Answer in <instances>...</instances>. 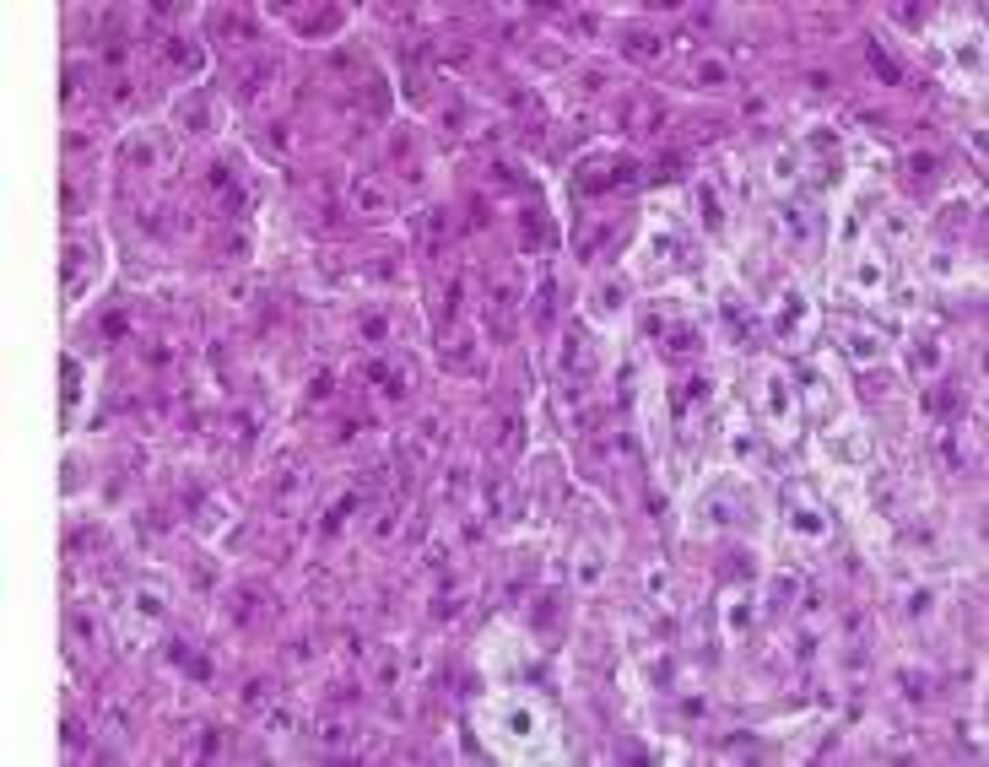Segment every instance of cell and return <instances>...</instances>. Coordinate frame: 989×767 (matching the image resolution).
I'll return each mask as SVG.
<instances>
[{
    "instance_id": "cell-24",
    "label": "cell",
    "mask_w": 989,
    "mask_h": 767,
    "mask_svg": "<svg viewBox=\"0 0 989 767\" xmlns=\"http://www.w3.org/2000/svg\"><path fill=\"white\" fill-rule=\"evenodd\" d=\"M693 77H698V87H725V81H730V65H725V60H698Z\"/></svg>"
},
{
    "instance_id": "cell-22",
    "label": "cell",
    "mask_w": 989,
    "mask_h": 767,
    "mask_svg": "<svg viewBox=\"0 0 989 767\" xmlns=\"http://www.w3.org/2000/svg\"><path fill=\"white\" fill-rule=\"evenodd\" d=\"M352 195H357V205H363L369 216H384V211H390V190H384L379 179H357V190H352Z\"/></svg>"
},
{
    "instance_id": "cell-9",
    "label": "cell",
    "mask_w": 989,
    "mask_h": 767,
    "mask_svg": "<svg viewBox=\"0 0 989 767\" xmlns=\"http://www.w3.org/2000/svg\"><path fill=\"white\" fill-rule=\"evenodd\" d=\"M823 454H827V460H838V465H866V460H870L866 422H855V416L827 422V427H823Z\"/></svg>"
},
{
    "instance_id": "cell-18",
    "label": "cell",
    "mask_w": 989,
    "mask_h": 767,
    "mask_svg": "<svg viewBox=\"0 0 989 767\" xmlns=\"http://www.w3.org/2000/svg\"><path fill=\"white\" fill-rule=\"evenodd\" d=\"M693 195H698V222L708 233H725V201H719V190H714V179H698L693 184Z\"/></svg>"
},
{
    "instance_id": "cell-16",
    "label": "cell",
    "mask_w": 989,
    "mask_h": 767,
    "mask_svg": "<svg viewBox=\"0 0 989 767\" xmlns=\"http://www.w3.org/2000/svg\"><path fill=\"white\" fill-rule=\"evenodd\" d=\"M60 379H65V427L82 422V405H87V363L77 352L60 357Z\"/></svg>"
},
{
    "instance_id": "cell-6",
    "label": "cell",
    "mask_w": 989,
    "mask_h": 767,
    "mask_svg": "<svg viewBox=\"0 0 989 767\" xmlns=\"http://www.w3.org/2000/svg\"><path fill=\"white\" fill-rule=\"evenodd\" d=\"M774 335H779L784 346H806L811 341V330H817V303H811V292L806 286H784L779 297H774Z\"/></svg>"
},
{
    "instance_id": "cell-26",
    "label": "cell",
    "mask_w": 989,
    "mask_h": 767,
    "mask_svg": "<svg viewBox=\"0 0 989 767\" xmlns=\"http://www.w3.org/2000/svg\"><path fill=\"white\" fill-rule=\"evenodd\" d=\"M930 610H936V589H914V595H908V616H914V622L930 616Z\"/></svg>"
},
{
    "instance_id": "cell-12",
    "label": "cell",
    "mask_w": 989,
    "mask_h": 767,
    "mask_svg": "<svg viewBox=\"0 0 989 767\" xmlns=\"http://www.w3.org/2000/svg\"><path fill=\"white\" fill-rule=\"evenodd\" d=\"M951 49V77H957V87H973L979 92V81H985V39L979 33H957V39H947Z\"/></svg>"
},
{
    "instance_id": "cell-2",
    "label": "cell",
    "mask_w": 989,
    "mask_h": 767,
    "mask_svg": "<svg viewBox=\"0 0 989 767\" xmlns=\"http://www.w3.org/2000/svg\"><path fill=\"white\" fill-rule=\"evenodd\" d=\"M751 405H757V422L774 433V438H795L800 427V390H795V373H784L779 363H763L751 373Z\"/></svg>"
},
{
    "instance_id": "cell-4",
    "label": "cell",
    "mask_w": 989,
    "mask_h": 767,
    "mask_svg": "<svg viewBox=\"0 0 989 767\" xmlns=\"http://www.w3.org/2000/svg\"><path fill=\"white\" fill-rule=\"evenodd\" d=\"M168 622V584L163 578H141L120 606V633L130 648H141L147 638H158V627Z\"/></svg>"
},
{
    "instance_id": "cell-1",
    "label": "cell",
    "mask_w": 989,
    "mask_h": 767,
    "mask_svg": "<svg viewBox=\"0 0 989 767\" xmlns=\"http://www.w3.org/2000/svg\"><path fill=\"white\" fill-rule=\"evenodd\" d=\"M476 725L487 735L497 757L508 763H541V757H557V714L541 703V697H525V692H503L493 703H482Z\"/></svg>"
},
{
    "instance_id": "cell-25",
    "label": "cell",
    "mask_w": 989,
    "mask_h": 767,
    "mask_svg": "<svg viewBox=\"0 0 989 767\" xmlns=\"http://www.w3.org/2000/svg\"><path fill=\"white\" fill-rule=\"evenodd\" d=\"M201 529H206V535H222V529H228V497H211V508H206V519H201Z\"/></svg>"
},
{
    "instance_id": "cell-10",
    "label": "cell",
    "mask_w": 989,
    "mask_h": 767,
    "mask_svg": "<svg viewBox=\"0 0 989 767\" xmlns=\"http://www.w3.org/2000/svg\"><path fill=\"white\" fill-rule=\"evenodd\" d=\"M757 616H763V595H757V589H730V595L719 601V633H725V644H746L751 627H757Z\"/></svg>"
},
{
    "instance_id": "cell-14",
    "label": "cell",
    "mask_w": 989,
    "mask_h": 767,
    "mask_svg": "<svg viewBox=\"0 0 989 767\" xmlns=\"http://www.w3.org/2000/svg\"><path fill=\"white\" fill-rule=\"evenodd\" d=\"M557 363H563V373H568L574 384L589 373V367H595V341H589V330H584V324L563 330V352H557Z\"/></svg>"
},
{
    "instance_id": "cell-15",
    "label": "cell",
    "mask_w": 989,
    "mask_h": 767,
    "mask_svg": "<svg viewBox=\"0 0 989 767\" xmlns=\"http://www.w3.org/2000/svg\"><path fill=\"white\" fill-rule=\"evenodd\" d=\"M725 448H730V460H736L741 471H757L763 454H768V448H763V433H757L751 422H730V427H725Z\"/></svg>"
},
{
    "instance_id": "cell-5",
    "label": "cell",
    "mask_w": 989,
    "mask_h": 767,
    "mask_svg": "<svg viewBox=\"0 0 989 767\" xmlns=\"http://www.w3.org/2000/svg\"><path fill=\"white\" fill-rule=\"evenodd\" d=\"M784 529H789L800 546L823 552L827 541H832V514H827L806 486H789V492H784Z\"/></svg>"
},
{
    "instance_id": "cell-20",
    "label": "cell",
    "mask_w": 989,
    "mask_h": 767,
    "mask_svg": "<svg viewBox=\"0 0 989 767\" xmlns=\"http://www.w3.org/2000/svg\"><path fill=\"white\" fill-rule=\"evenodd\" d=\"M168 54L179 60V71H184V77H190V81H195V77H201V71H206V49H201V43H195V39H168Z\"/></svg>"
},
{
    "instance_id": "cell-13",
    "label": "cell",
    "mask_w": 989,
    "mask_h": 767,
    "mask_svg": "<svg viewBox=\"0 0 989 767\" xmlns=\"http://www.w3.org/2000/svg\"><path fill=\"white\" fill-rule=\"evenodd\" d=\"M606 567H612V546H606V535H584V541L574 546V578H578V589H601Z\"/></svg>"
},
{
    "instance_id": "cell-7",
    "label": "cell",
    "mask_w": 989,
    "mask_h": 767,
    "mask_svg": "<svg viewBox=\"0 0 989 767\" xmlns=\"http://www.w3.org/2000/svg\"><path fill=\"white\" fill-rule=\"evenodd\" d=\"M633 179H638V162L617 158V152H601V158H589L574 168V195L578 201H595V195H612V190L633 184Z\"/></svg>"
},
{
    "instance_id": "cell-8",
    "label": "cell",
    "mask_w": 989,
    "mask_h": 767,
    "mask_svg": "<svg viewBox=\"0 0 989 767\" xmlns=\"http://www.w3.org/2000/svg\"><path fill=\"white\" fill-rule=\"evenodd\" d=\"M98 276H103V254H98V243L77 239L71 249H65V303H71V309H82Z\"/></svg>"
},
{
    "instance_id": "cell-11",
    "label": "cell",
    "mask_w": 989,
    "mask_h": 767,
    "mask_svg": "<svg viewBox=\"0 0 989 767\" xmlns=\"http://www.w3.org/2000/svg\"><path fill=\"white\" fill-rule=\"evenodd\" d=\"M838 352L855 367H876V363H887L892 341H887L881 330H866V324H844V330H838Z\"/></svg>"
},
{
    "instance_id": "cell-21",
    "label": "cell",
    "mask_w": 989,
    "mask_h": 767,
    "mask_svg": "<svg viewBox=\"0 0 989 767\" xmlns=\"http://www.w3.org/2000/svg\"><path fill=\"white\" fill-rule=\"evenodd\" d=\"M736 508H741V497H736V492H714V497H708V514H714L708 529H730L736 519H741Z\"/></svg>"
},
{
    "instance_id": "cell-17",
    "label": "cell",
    "mask_w": 989,
    "mask_h": 767,
    "mask_svg": "<svg viewBox=\"0 0 989 767\" xmlns=\"http://www.w3.org/2000/svg\"><path fill=\"white\" fill-rule=\"evenodd\" d=\"M800 168H806V152L800 147H779L774 158H768V184L789 195V190H800Z\"/></svg>"
},
{
    "instance_id": "cell-19",
    "label": "cell",
    "mask_w": 989,
    "mask_h": 767,
    "mask_svg": "<svg viewBox=\"0 0 989 767\" xmlns=\"http://www.w3.org/2000/svg\"><path fill=\"white\" fill-rule=\"evenodd\" d=\"M211 114H216V98H211L206 87H201V92H195V98H184V103H179V124H184V130H211Z\"/></svg>"
},
{
    "instance_id": "cell-27",
    "label": "cell",
    "mask_w": 989,
    "mask_h": 767,
    "mask_svg": "<svg viewBox=\"0 0 989 767\" xmlns=\"http://www.w3.org/2000/svg\"><path fill=\"white\" fill-rule=\"evenodd\" d=\"M870 65H876V71H881L887 81L904 77V71H898V60H892V54H881V49H870Z\"/></svg>"
},
{
    "instance_id": "cell-23",
    "label": "cell",
    "mask_w": 989,
    "mask_h": 767,
    "mask_svg": "<svg viewBox=\"0 0 989 767\" xmlns=\"http://www.w3.org/2000/svg\"><path fill=\"white\" fill-rule=\"evenodd\" d=\"M595 320H601V324H617L622 320V286L617 282H606L601 292H595Z\"/></svg>"
},
{
    "instance_id": "cell-3",
    "label": "cell",
    "mask_w": 989,
    "mask_h": 767,
    "mask_svg": "<svg viewBox=\"0 0 989 767\" xmlns=\"http://www.w3.org/2000/svg\"><path fill=\"white\" fill-rule=\"evenodd\" d=\"M887 286H892V254L887 249H849L844 254V265H838V276H832V292L838 297H849V303H881L887 297Z\"/></svg>"
}]
</instances>
